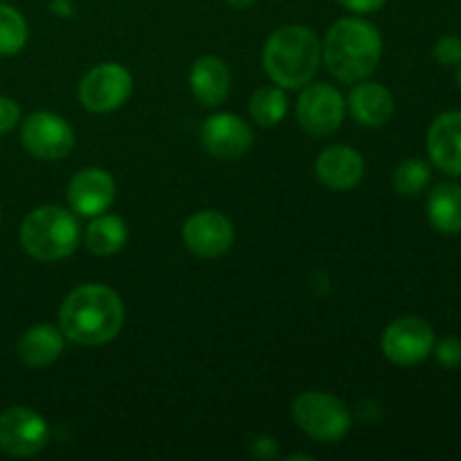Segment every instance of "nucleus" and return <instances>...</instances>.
<instances>
[{
  "mask_svg": "<svg viewBox=\"0 0 461 461\" xmlns=\"http://www.w3.org/2000/svg\"><path fill=\"white\" fill-rule=\"evenodd\" d=\"M59 324L68 340L84 347H102L120 336L124 327V302L113 288L86 284L63 300Z\"/></svg>",
  "mask_w": 461,
  "mask_h": 461,
  "instance_id": "f257e3e1",
  "label": "nucleus"
},
{
  "mask_svg": "<svg viewBox=\"0 0 461 461\" xmlns=\"http://www.w3.org/2000/svg\"><path fill=\"white\" fill-rule=\"evenodd\" d=\"M381 54V32L363 18H340L324 36V63L329 72L345 84L367 79L376 70Z\"/></svg>",
  "mask_w": 461,
  "mask_h": 461,
  "instance_id": "f03ea898",
  "label": "nucleus"
},
{
  "mask_svg": "<svg viewBox=\"0 0 461 461\" xmlns=\"http://www.w3.org/2000/svg\"><path fill=\"white\" fill-rule=\"evenodd\" d=\"M264 70L279 88H302L311 84L320 66V41L304 25H284L264 45Z\"/></svg>",
  "mask_w": 461,
  "mask_h": 461,
  "instance_id": "7ed1b4c3",
  "label": "nucleus"
},
{
  "mask_svg": "<svg viewBox=\"0 0 461 461\" xmlns=\"http://www.w3.org/2000/svg\"><path fill=\"white\" fill-rule=\"evenodd\" d=\"M81 239L75 216L59 205H43L30 212L21 225V246L39 261H59L77 250Z\"/></svg>",
  "mask_w": 461,
  "mask_h": 461,
  "instance_id": "20e7f679",
  "label": "nucleus"
},
{
  "mask_svg": "<svg viewBox=\"0 0 461 461\" xmlns=\"http://www.w3.org/2000/svg\"><path fill=\"white\" fill-rule=\"evenodd\" d=\"M293 419L315 441L333 444L351 430V412L338 396L304 392L293 401Z\"/></svg>",
  "mask_w": 461,
  "mask_h": 461,
  "instance_id": "39448f33",
  "label": "nucleus"
},
{
  "mask_svg": "<svg viewBox=\"0 0 461 461\" xmlns=\"http://www.w3.org/2000/svg\"><path fill=\"white\" fill-rule=\"evenodd\" d=\"M21 142L39 160H63L75 147V131L57 113L39 111L23 122Z\"/></svg>",
  "mask_w": 461,
  "mask_h": 461,
  "instance_id": "423d86ee",
  "label": "nucleus"
},
{
  "mask_svg": "<svg viewBox=\"0 0 461 461\" xmlns=\"http://www.w3.org/2000/svg\"><path fill=\"white\" fill-rule=\"evenodd\" d=\"M347 102L329 84H311L297 99V122L311 138H327L345 122Z\"/></svg>",
  "mask_w": 461,
  "mask_h": 461,
  "instance_id": "0eeeda50",
  "label": "nucleus"
},
{
  "mask_svg": "<svg viewBox=\"0 0 461 461\" xmlns=\"http://www.w3.org/2000/svg\"><path fill=\"white\" fill-rule=\"evenodd\" d=\"M133 93V77L120 63L95 66L79 84V102L93 113H111L124 106Z\"/></svg>",
  "mask_w": 461,
  "mask_h": 461,
  "instance_id": "6e6552de",
  "label": "nucleus"
},
{
  "mask_svg": "<svg viewBox=\"0 0 461 461\" xmlns=\"http://www.w3.org/2000/svg\"><path fill=\"white\" fill-rule=\"evenodd\" d=\"M50 444V428L30 408H9L0 414V450L9 457H34Z\"/></svg>",
  "mask_w": 461,
  "mask_h": 461,
  "instance_id": "1a4fd4ad",
  "label": "nucleus"
},
{
  "mask_svg": "<svg viewBox=\"0 0 461 461\" xmlns=\"http://www.w3.org/2000/svg\"><path fill=\"white\" fill-rule=\"evenodd\" d=\"M383 354L394 365L423 363L432 354L435 347V331L430 324L417 315H405V318L394 320L383 333Z\"/></svg>",
  "mask_w": 461,
  "mask_h": 461,
  "instance_id": "9d476101",
  "label": "nucleus"
},
{
  "mask_svg": "<svg viewBox=\"0 0 461 461\" xmlns=\"http://www.w3.org/2000/svg\"><path fill=\"white\" fill-rule=\"evenodd\" d=\"M183 241L189 252L203 259H214L225 255L234 243L232 221L214 210L196 212L185 221Z\"/></svg>",
  "mask_w": 461,
  "mask_h": 461,
  "instance_id": "9b49d317",
  "label": "nucleus"
},
{
  "mask_svg": "<svg viewBox=\"0 0 461 461\" xmlns=\"http://www.w3.org/2000/svg\"><path fill=\"white\" fill-rule=\"evenodd\" d=\"M203 147L219 160H239L252 147V129L234 113H219L203 124Z\"/></svg>",
  "mask_w": 461,
  "mask_h": 461,
  "instance_id": "f8f14e48",
  "label": "nucleus"
},
{
  "mask_svg": "<svg viewBox=\"0 0 461 461\" xmlns=\"http://www.w3.org/2000/svg\"><path fill=\"white\" fill-rule=\"evenodd\" d=\"M113 201H115V180L99 167L77 171L68 185V203L81 216L104 214Z\"/></svg>",
  "mask_w": 461,
  "mask_h": 461,
  "instance_id": "ddd939ff",
  "label": "nucleus"
},
{
  "mask_svg": "<svg viewBox=\"0 0 461 461\" xmlns=\"http://www.w3.org/2000/svg\"><path fill=\"white\" fill-rule=\"evenodd\" d=\"M315 174L320 183L327 185L333 192H349L363 180L365 160L356 149L347 144H333L318 156Z\"/></svg>",
  "mask_w": 461,
  "mask_h": 461,
  "instance_id": "4468645a",
  "label": "nucleus"
},
{
  "mask_svg": "<svg viewBox=\"0 0 461 461\" xmlns=\"http://www.w3.org/2000/svg\"><path fill=\"white\" fill-rule=\"evenodd\" d=\"M428 153L437 169L461 176V111L441 113L428 131Z\"/></svg>",
  "mask_w": 461,
  "mask_h": 461,
  "instance_id": "2eb2a0df",
  "label": "nucleus"
},
{
  "mask_svg": "<svg viewBox=\"0 0 461 461\" xmlns=\"http://www.w3.org/2000/svg\"><path fill=\"white\" fill-rule=\"evenodd\" d=\"M347 108L358 124L378 129V126L387 124L394 115V97L383 84L363 81L356 88H351Z\"/></svg>",
  "mask_w": 461,
  "mask_h": 461,
  "instance_id": "dca6fc26",
  "label": "nucleus"
},
{
  "mask_svg": "<svg viewBox=\"0 0 461 461\" xmlns=\"http://www.w3.org/2000/svg\"><path fill=\"white\" fill-rule=\"evenodd\" d=\"M232 77L219 57H201L189 70V88L203 106H221L228 99Z\"/></svg>",
  "mask_w": 461,
  "mask_h": 461,
  "instance_id": "f3484780",
  "label": "nucleus"
},
{
  "mask_svg": "<svg viewBox=\"0 0 461 461\" xmlns=\"http://www.w3.org/2000/svg\"><path fill=\"white\" fill-rule=\"evenodd\" d=\"M63 345H66V336L61 329L50 327V324H36V327L27 329L18 340V356L27 367H50L63 354Z\"/></svg>",
  "mask_w": 461,
  "mask_h": 461,
  "instance_id": "a211bd4d",
  "label": "nucleus"
},
{
  "mask_svg": "<svg viewBox=\"0 0 461 461\" xmlns=\"http://www.w3.org/2000/svg\"><path fill=\"white\" fill-rule=\"evenodd\" d=\"M428 219L444 234L461 232V187L455 183L437 185L428 198Z\"/></svg>",
  "mask_w": 461,
  "mask_h": 461,
  "instance_id": "6ab92c4d",
  "label": "nucleus"
},
{
  "mask_svg": "<svg viewBox=\"0 0 461 461\" xmlns=\"http://www.w3.org/2000/svg\"><path fill=\"white\" fill-rule=\"evenodd\" d=\"M129 228L120 216L99 214L86 230V248L97 257H111L126 246Z\"/></svg>",
  "mask_w": 461,
  "mask_h": 461,
  "instance_id": "aec40b11",
  "label": "nucleus"
},
{
  "mask_svg": "<svg viewBox=\"0 0 461 461\" xmlns=\"http://www.w3.org/2000/svg\"><path fill=\"white\" fill-rule=\"evenodd\" d=\"M288 111V99L279 86H264L250 99V115L257 124L275 126L284 120Z\"/></svg>",
  "mask_w": 461,
  "mask_h": 461,
  "instance_id": "412c9836",
  "label": "nucleus"
},
{
  "mask_svg": "<svg viewBox=\"0 0 461 461\" xmlns=\"http://www.w3.org/2000/svg\"><path fill=\"white\" fill-rule=\"evenodd\" d=\"M27 43V23L18 9L0 5V57H14Z\"/></svg>",
  "mask_w": 461,
  "mask_h": 461,
  "instance_id": "4be33fe9",
  "label": "nucleus"
},
{
  "mask_svg": "<svg viewBox=\"0 0 461 461\" xmlns=\"http://www.w3.org/2000/svg\"><path fill=\"white\" fill-rule=\"evenodd\" d=\"M392 183L401 196H417L430 183V169L421 160H403L394 169Z\"/></svg>",
  "mask_w": 461,
  "mask_h": 461,
  "instance_id": "5701e85b",
  "label": "nucleus"
},
{
  "mask_svg": "<svg viewBox=\"0 0 461 461\" xmlns=\"http://www.w3.org/2000/svg\"><path fill=\"white\" fill-rule=\"evenodd\" d=\"M435 57L441 66H457V63H461L459 36H441L435 45Z\"/></svg>",
  "mask_w": 461,
  "mask_h": 461,
  "instance_id": "b1692460",
  "label": "nucleus"
},
{
  "mask_svg": "<svg viewBox=\"0 0 461 461\" xmlns=\"http://www.w3.org/2000/svg\"><path fill=\"white\" fill-rule=\"evenodd\" d=\"M432 351L437 356V363L444 365V367L453 369L461 365V340L457 338H444L432 347Z\"/></svg>",
  "mask_w": 461,
  "mask_h": 461,
  "instance_id": "393cba45",
  "label": "nucleus"
},
{
  "mask_svg": "<svg viewBox=\"0 0 461 461\" xmlns=\"http://www.w3.org/2000/svg\"><path fill=\"white\" fill-rule=\"evenodd\" d=\"M21 122V106L14 99L0 97V135L9 133Z\"/></svg>",
  "mask_w": 461,
  "mask_h": 461,
  "instance_id": "a878e982",
  "label": "nucleus"
},
{
  "mask_svg": "<svg viewBox=\"0 0 461 461\" xmlns=\"http://www.w3.org/2000/svg\"><path fill=\"white\" fill-rule=\"evenodd\" d=\"M338 3H340L345 9H349V12L372 14V12H378L387 0H338Z\"/></svg>",
  "mask_w": 461,
  "mask_h": 461,
  "instance_id": "bb28decb",
  "label": "nucleus"
},
{
  "mask_svg": "<svg viewBox=\"0 0 461 461\" xmlns=\"http://www.w3.org/2000/svg\"><path fill=\"white\" fill-rule=\"evenodd\" d=\"M252 453L259 459H273L275 455H277V446H275V441L268 439V437H259V439L252 444Z\"/></svg>",
  "mask_w": 461,
  "mask_h": 461,
  "instance_id": "cd10ccee",
  "label": "nucleus"
},
{
  "mask_svg": "<svg viewBox=\"0 0 461 461\" xmlns=\"http://www.w3.org/2000/svg\"><path fill=\"white\" fill-rule=\"evenodd\" d=\"M225 3L232 5V7H237V9H246V7H252L257 0H225Z\"/></svg>",
  "mask_w": 461,
  "mask_h": 461,
  "instance_id": "c85d7f7f",
  "label": "nucleus"
},
{
  "mask_svg": "<svg viewBox=\"0 0 461 461\" xmlns=\"http://www.w3.org/2000/svg\"><path fill=\"white\" fill-rule=\"evenodd\" d=\"M0 223H3V207H0Z\"/></svg>",
  "mask_w": 461,
  "mask_h": 461,
  "instance_id": "c756f323",
  "label": "nucleus"
},
{
  "mask_svg": "<svg viewBox=\"0 0 461 461\" xmlns=\"http://www.w3.org/2000/svg\"><path fill=\"white\" fill-rule=\"evenodd\" d=\"M459 86H461V68H459Z\"/></svg>",
  "mask_w": 461,
  "mask_h": 461,
  "instance_id": "7c9ffc66",
  "label": "nucleus"
}]
</instances>
